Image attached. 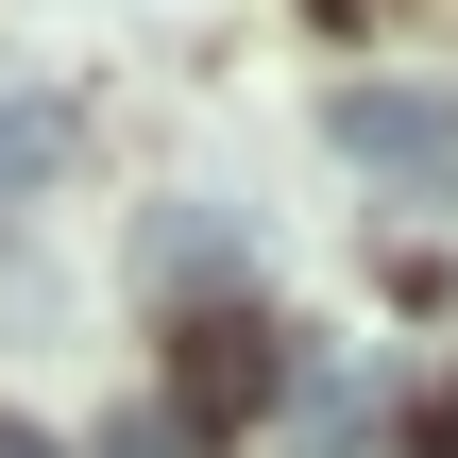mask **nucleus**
I'll list each match as a JSON object with an SVG mask.
<instances>
[{"label": "nucleus", "instance_id": "nucleus-4", "mask_svg": "<svg viewBox=\"0 0 458 458\" xmlns=\"http://www.w3.org/2000/svg\"><path fill=\"white\" fill-rule=\"evenodd\" d=\"M51 170H68V119H51V102H0V221H17Z\"/></svg>", "mask_w": 458, "mask_h": 458}, {"label": "nucleus", "instance_id": "nucleus-5", "mask_svg": "<svg viewBox=\"0 0 458 458\" xmlns=\"http://www.w3.org/2000/svg\"><path fill=\"white\" fill-rule=\"evenodd\" d=\"M102 458H204V425H187V408H136V425H119Z\"/></svg>", "mask_w": 458, "mask_h": 458}, {"label": "nucleus", "instance_id": "nucleus-1", "mask_svg": "<svg viewBox=\"0 0 458 458\" xmlns=\"http://www.w3.org/2000/svg\"><path fill=\"white\" fill-rule=\"evenodd\" d=\"M323 136H340L357 170H408V187H458V102H442V85H340V102H323Z\"/></svg>", "mask_w": 458, "mask_h": 458}, {"label": "nucleus", "instance_id": "nucleus-2", "mask_svg": "<svg viewBox=\"0 0 458 458\" xmlns=\"http://www.w3.org/2000/svg\"><path fill=\"white\" fill-rule=\"evenodd\" d=\"M272 374H289V357H272V323H255V306H204V323H187V391H170V408H187V425H238V408H272Z\"/></svg>", "mask_w": 458, "mask_h": 458}, {"label": "nucleus", "instance_id": "nucleus-7", "mask_svg": "<svg viewBox=\"0 0 458 458\" xmlns=\"http://www.w3.org/2000/svg\"><path fill=\"white\" fill-rule=\"evenodd\" d=\"M408 458H458V408H425V425H408Z\"/></svg>", "mask_w": 458, "mask_h": 458}, {"label": "nucleus", "instance_id": "nucleus-8", "mask_svg": "<svg viewBox=\"0 0 458 458\" xmlns=\"http://www.w3.org/2000/svg\"><path fill=\"white\" fill-rule=\"evenodd\" d=\"M0 458H68V442H34V425H0Z\"/></svg>", "mask_w": 458, "mask_h": 458}, {"label": "nucleus", "instance_id": "nucleus-3", "mask_svg": "<svg viewBox=\"0 0 458 458\" xmlns=\"http://www.w3.org/2000/svg\"><path fill=\"white\" fill-rule=\"evenodd\" d=\"M136 272H153V289H221V272H238V221H221V204H153V221H136Z\"/></svg>", "mask_w": 458, "mask_h": 458}, {"label": "nucleus", "instance_id": "nucleus-6", "mask_svg": "<svg viewBox=\"0 0 458 458\" xmlns=\"http://www.w3.org/2000/svg\"><path fill=\"white\" fill-rule=\"evenodd\" d=\"M306 458H374V408H323V425H306Z\"/></svg>", "mask_w": 458, "mask_h": 458}]
</instances>
